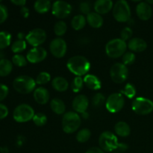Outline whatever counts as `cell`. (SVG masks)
Masks as SVG:
<instances>
[{"label": "cell", "mask_w": 153, "mask_h": 153, "mask_svg": "<svg viewBox=\"0 0 153 153\" xmlns=\"http://www.w3.org/2000/svg\"><path fill=\"white\" fill-rule=\"evenodd\" d=\"M67 67L72 73L81 76L87 74L91 68V64L85 57L76 55L70 58L67 63Z\"/></svg>", "instance_id": "1"}, {"label": "cell", "mask_w": 153, "mask_h": 153, "mask_svg": "<svg viewBox=\"0 0 153 153\" xmlns=\"http://www.w3.org/2000/svg\"><path fill=\"white\" fill-rule=\"evenodd\" d=\"M81 125V117L76 112L65 113L62 118V128L67 134L74 133Z\"/></svg>", "instance_id": "2"}, {"label": "cell", "mask_w": 153, "mask_h": 153, "mask_svg": "<svg viewBox=\"0 0 153 153\" xmlns=\"http://www.w3.org/2000/svg\"><path fill=\"white\" fill-rule=\"evenodd\" d=\"M36 82L28 76H20L13 80V87L16 91L22 94H28L35 88Z\"/></svg>", "instance_id": "3"}, {"label": "cell", "mask_w": 153, "mask_h": 153, "mask_svg": "<svg viewBox=\"0 0 153 153\" xmlns=\"http://www.w3.org/2000/svg\"><path fill=\"white\" fill-rule=\"evenodd\" d=\"M127 45L125 41L119 38H115L108 42L105 46V52L111 58H117L123 56L126 50Z\"/></svg>", "instance_id": "4"}, {"label": "cell", "mask_w": 153, "mask_h": 153, "mask_svg": "<svg viewBox=\"0 0 153 153\" xmlns=\"http://www.w3.org/2000/svg\"><path fill=\"white\" fill-rule=\"evenodd\" d=\"M113 16L118 22H128L131 19V9L128 2L125 0L117 1L113 7Z\"/></svg>", "instance_id": "5"}, {"label": "cell", "mask_w": 153, "mask_h": 153, "mask_svg": "<svg viewBox=\"0 0 153 153\" xmlns=\"http://www.w3.org/2000/svg\"><path fill=\"white\" fill-rule=\"evenodd\" d=\"M119 143L117 136L109 131L102 133L99 138V144L104 152H110L116 150Z\"/></svg>", "instance_id": "6"}, {"label": "cell", "mask_w": 153, "mask_h": 153, "mask_svg": "<svg viewBox=\"0 0 153 153\" xmlns=\"http://www.w3.org/2000/svg\"><path fill=\"white\" fill-rule=\"evenodd\" d=\"M34 111L32 108L27 104H21L14 109L13 117L18 123H25L33 119Z\"/></svg>", "instance_id": "7"}, {"label": "cell", "mask_w": 153, "mask_h": 153, "mask_svg": "<svg viewBox=\"0 0 153 153\" xmlns=\"http://www.w3.org/2000/svg\"><path fill=\"white\" fill-rule=\"evenodd\" d=\"M132 110L139 115H147L153 111V102L149 99L137 97L133 101Z\"/></svg>", "instance_id": "8"}, {"label": "cell", "mask_w": 153, "mask_h": 153, "mask_svg": "<svg viewBox=\"0 0 153 153\" xmlns=\"http://www.w3.org/2000/svg\"><path fill=\"white\" fill-rule=\"evenodd\" d=\"M110 76L114 82L121 84L128 78V70L123 63H116L111 67Z\"/></svg>", "instance_id": "9"}, {"label": "cell", "mask_w": 153, "mask_h": 153, "mask_svg": "<svg viewBox=\"0 0 153 153\" xmlns=\"http://www.w3.org/2000/svg\"><path fill=\"white\" fill-rule=\"evenodd\" d=\"M125 105L124 97L120 93H114L108 97L105 102V106L107 110L111 113L119 112L123 108Z\"/></svg>", "instance_id": "10"}, {"label": "cell", "mask_w": 153, "mask_h": 153, "mask_svg": "<svg viewBox=\"0 0 153 153\" xmlns=\"http://www.w3.org/2000/svg\"><path fill=\"white\" fill-rule=\"evenodd\" d=\"M27 42L34 47H39L46 40V33L42 28H34L25 36Z\"/></svg>", "instance_id": "11"}, {"label": "cell", "mask_w": 153, "mask_h": 153, "mask_svg": "<svg viewBox=\"0 0 153 153\" xmlns=\"http://www.w3.org/2000/svg\"><path fill=\"white\" fill-rule=\"evenodd\" d=\"M52 14L58 19H64L70 14L72 6L64 1H56L52 5Z\"/></svg>", "instance_id": "12"}, {"label": "cell", "mask_w": 153, "mask_h": 153, "mask_svg": "<svg viewBox=\"0 0 153 153\" xmlns=\"http://www.w3.org/2000/svg\"><path fill=\"white\" fill-rule=\"evenodd\" d=\"M49 49L54 57L57 58H61L65 55L67 52V43L64 39L58 37L51 41Z\"/></svg>", "instance_id": "13"}, {"label": "cell", "mask_w": 153, "mask_h": 153, "mask_svg": "<svg viewBox=\"0 0 153 153\" xmlns=\"http://www.w3.org/2000/svg\"><path fill=\"white\" fill-rule=\"evenodd\" d=\"M47 56V52L43 47H34L27 53L26 59L31 64H37L45 60Z\"/></svg>", "instance_id": "14"}, {"label": "cell", "mask_w": 153, "mask_h": 153, "mask_svg": "<svg viewBox=\"0 0 153 153\" xmlns=\"http://www.w3.org/2000/svg\"><path fill=\"white\" fill-rule=\"evenodd\" d=\"M89 105V101L86 96L79 95L74 98L72 103L73 108L76 113L83 114L86 112Z\"/></svg>", "instance_id": "15"}, {"label": "cell", "mask_w": 153, "mask_h": 153, "mask_svg": "<svg viewBox=\"0 0 153 153\" xmlns=\"http://www.w3.org/2000/svg\"><path fill=\"white\" fill-rule=\"evenodd\" d=\"M136 13L141 20H148L152 16V7L146 1H141L136 7Z\"/></svg>", "instance_id": "16"}, {"label": "cell", "mask_w": 153, "mask_h": 153, "mask_svg": "<svg viewBox=\"0 0 153 153\" xmlns=\"http://www.w3.org/2000/svg\"><path fill=\"white\" fill-rule=\"evenodd\" d=\"M113 8V1L111 0H98L94 3L96 13L99 14H105Z\"/></svg>", "instance_id": "17"}, {"label": "cell", "mask_w": 153, "mask_h": 153, "mask_svg": "<svg viewBox=\"0 0 153 153\" xmlns=\"http://www.w3.org/2000/svg\"><path fill=\"white\" fill-rule=\"evenodd\" d=\"M127 46L132 52H141L146 50V47H147V44H146V41L143 39L134 37V38L131 39L128 41Z\"/></svg>", "instance_id": "18"}, {"label": "cell", "mask_w": 153, "mask_h": 153, "mask_svg": "<svg viewBox=\"0 0 153 153\" xmlns=\"http://www.w3.org/2000/svg\"><path fill=\"white\" fill-rule=\"evenodd\" d=\"M34 99L38 104H46L49 100V92L45 88H37L34 91Z\"/></svg>", "instance_id": "19"}, {"label": "cell", "mask_w": 153, "mask_h": 153, "mask_svg": "<svg viewBox=\"0 0 153 153\" xmlns=\"http://www.w3.org/2000/svg\"><path fill=\"white\" fill-rule=\"evenodd\" d=\"M84 83L86 85V86L91 90L97 91L101 88V82L100 79L94 75H87L84 78Z\"/></svg>", "instance_id": "20"}, {"label": "cell", "mask_w": 153, "mask_h": 153, "mask_svg": "<svg viewBox=\"0 0 153 153\" xmlns=\"http://www.w3.org/2000/svg\"><path fill=\"white\" fill-rule=\"evenodd\" d=\"M87 22H88L92 28H98L102 25L103 24V18L99 13L96 12H91L86 17Z\"/></svg>", "instance_id": "21"}, {"label": "cell", "mask_w": 153, "mask_h": 153, "mask_svg": "<svg viewBox=\"0 0 153 153\" xmlns=\"http://www.w3.org/2000/svg\"><path fill=\"white\" fill-rule=\"evenodd\" d=\"M52 85L54 89L58 92H64V91H67L69 88V83L67 79L61 76L55 77L52 80Z\"/></svg>", "instance_id": "22"}, {"label": "cell", "mask_w": 153, "mask_h": 153, "mask_svg": "<svg viewBox=\"0 0 153 153\" xmlns=\"http://www.w3.org/2000/svg\"><path fill=\"white\" fill-rule=\"evenodd\" d=\"M114 131L117 135L120 137H128L131 133V128L130 126L123 121L117 123L114 126Z\"/></svg>", "instance_id": "23"}, {"label": "cell", "mask_w": 153, "mask_h": 153, "mask_svg": "<svg viewBox=\"0 0 153 153\" xmlns=\"http://www.w3.org/2000/svg\"><path fill=\"white\" fill-rule=\"evenodd\" d=\"M50 107L52 111L56 114H63L66 111V105L64 102L58 98L52 100L50 102Z\"/></svg>", "instance_id": "24"}, {"label": "cell", "mask_w": 153, "mask_h": 153, "mask_svg": "<svg viewBox=\"0 0 153 153\" xmlns=\"http://www.w3.org/2000/svg\"><path fill=\"white\" fill-rule=\"evenodd\" d=\"M51 2L49 0H38L34 2V10L38 13H46L50 10Z\"/></svg>", "instance_id": "25"}, {"label": "cell", "mask_w": 153, "mask_h": 153, "mask_svg": "<svg viewBox=\"0 0 153 153\" xmlns=\"http://www.w3.org/2000/svg\"><path fill=\"white\" fill-rule=\"evenodd\" d=\"M87 22L86 17L82 14H79L75 16L72 19L71 21V25L73 28L76 31H79V30L82 29L85 26Z\"/></svg>", "instance_id": "26"}, {"label": "cell", "mask_w": 153, "mask_h": 153, "mask_svg": "<svg viewBox=\"0 0 153 153\" xmlns=\"http://www.w3.org/2000/svg\"><path fill=\"white\" fill-rule=\"evenodd\" d=\"M13 69L12 63L9 60L3 58L0 60V76H6L10 73Z\"/></svg>", "instance_id": "27"}, {"label": "cell", "mask_w": 153, "mask_h": 153, "mask_svg": "<svg viewBox=\"0 0 153 153\" xmlns=\"http://www.w3.org/2000/svg\"><path fill=\"white\" fill-rule=\"evenodd\" d=\"M11 35L6 31H0V49H4L10 45Z\"/></svg>", "instance_id": "28"}, {"label": "cell", "mask_w": 153, "mask_h": 153, "mask_svg": "<svg viewBox=\"0 0 153 153\" xmlns=\"http://www.w3.org/2000/svg\"><path fill=\"white\" fill-rule=\"evenodd\" d=\"M91 136V132L88 128H83L80 130L76 134V140L79 143H85L90 139Z\"/></svg>", "instance_id": "29"}, {"label": "cell", "mask_w": 153, "mask_h": 153, "mask_svg": "<svg viewBox=\"0 0 153 153\" xmlns=\"http://www.w3.org/2000/svg\"><path fill=\"white\" fill-rule=\"evenodd\" d=\"M67 29V24L64 21H58L54 25V32L57 36H63Z\"/></svg>", "instance_id": "30"}, {"label": "cell", "mask_w": 153, "mask_h": 153, "mask_svg": "<svg viewBox=\"0 0 153 153\" xmlns=\"http://www.w3.org/2000/svg\"><path fill=\"white\" fill-rule=\"evenodd\" d=\"M121 94L125 95L128 99H132L136 95V89L134 86L131 84L128 83L125 86V88L120 91Z\"/></svg>", "instance_id": "31"}, {"label": "cell", "mask_w": 153, "mask_h": 153, "mask_svg": "<svg viewBox=\"0 0 153 153\" xmlns=\"http://www.w3.org/2000/svg\"><path fill=\"white\" fill-rule=\"evenodd\" d=\"M26 48V43L24 40H18L13 42L11 46V50L14 53H19V52L24 51Z\"/></svg>", "instance_id": "32"}, {"label": "cell", "mask_w": 153, "mask_h": 153, "mask_svg": "<svg viewBox=\"0 0 153 153\" xmlns=\"http://www.w3.org/2000/svg\"><path fill=\"white\" fill-rule=\"evenodd\" d=\"M32 120L37 126H43L47 122V117L43 113H37L34 114Z\"/></svg>", "instance_id": "33"}, {"label": "cell", "mask_w": 153, "mask_h": 153, "mask_svg": "<svg viewBox=\"0 0 153 153\" xmlns=\"http://www.w3.org/2000/svg\"><path fill=\"white\" fill-rule=\"evenodd\" d=\"M84 79L82 77L79 76H76L74 79H73V82L71 84V88L73 91V92L78 93L82 89L84 85Z\"/></svg>", "instance_id": "34"}, {"label": "cell", "mask_w": 153, "mask_h": 153, "mask_svg": "<svg viewBox=\"0 0 153 153\" xmlns=\"http://www.w3.org/2000/svg\"><path fill=\"white\" fill-rule=\"evenodd\" d=\"M51 79V76L49 73H46V72H41L40 73H39L38 76L36 78V84L40 85H46V83L50 81Z\"/></svg>", "instance_id": "35"}, {"label": "cell", "mask_w": 153, "mask_h": 153, "mask_svg": "<svg viewBox=\"0 0 153 153\" xmlns=\"http://www.w3.org/2000/svg\"><path fill=\"white\" fill-rule=\"evenodd\" d=\"M12 62L17 67H25L27 65V59L22 55H13L12 58Z\"/></svg>", "instance_id": "36"}, {"label": "cell", "mask_w": 153, "mask_h": 153, "mask_svg": "<svg viewBox=\"0 0 153 153\" xmlns=\"http://www.w3.org/2000/svg\"><path fill=\"white\" fill-rule=\"evenodd\" d=\"M105 102V98L101 93L96 94L92 99V104L94 107H100V106L102 105Z\"/></svg>", "instance_id": "37"}, {"label": "cell", "mask_w": 153, "mask_h": 153, "mask_svg": "<svg viewBox=\"0 0 153 153\" xmlns=\"http://www.w3.org/2000/svg\"><path fill=\"white\" fill-rule=\"evenodd\" d=\"M135 61V55L133 52H126L123 55V64L124 65H130Z\"/></svg>", "instance_id": "38"}, {"label": "cell", "mask_w": 153, "mask_h": 153, "mask_svg": "<svg viewBox=\"0 0 153 153\" xmlns=\"http://www.w3.org/2000/svg\"><path fill=\"white\" fill-rule=\"evenodd\" d=\"M132 30H131V28H128V27H125V28L121 31V40H123V41L126 42V40H128L131 38V36H132Z\"/></svg>", "instance_id": "39"}, {"label": "cell", "mask_w": 153, "mask_h": 153, "mask_svg": "<svg viewBox=\"0 0 153 153\" xmlns=\"http://www.w3.org/2000/svg\"><path fill=\"white\" fill-rule=\"evenodd\" d=\"M79 8H80V11L82 12L84 14H86L88 16L91 12V3H89L88 1H82L81 2L80 6H79Z\"/></svg>", "instance_id": "40"}, {"label": "cell", "mask_w": 153, "mask_h": 153, "mask_svg": "<svg viewBox=\"0 0 153 153\" xmlns=\"http://www.w3.org/2000/svg\"><path fill=\"white\" fill-rule=\"evenodd\" d=\"M7 9L4 4H0V24L4 22L7 18Z\"/></svg>", "instance_id": "41"}, {"label": "cell", "mask_w": 153, "mask_h": 153, "mask_svg": "<svg viewBox=\"0 0 153 153\" xmlns=\"http://www.w3.org/2000/svg\"><path fill=\"white\" fill-rule=\"evenodd\" d=\"M8 88L6 85L0 83V101L6 98L8 94Z\"/></svg>", "instance_id": "42"}, {"label": "cell", "mask_w": 153, "mask_h": 153, "mask_svg": "<svg viewBox=\"0 0 153 153\" xmlns=\"http://www.w3.org/2000/svg\"><path fill=\"white\" fill-rule=\"evenodd\" d=\"M8 114V109L4 105L0 103V120L4 119Z\"/></svg>", "instance_id": "43"}, {"label": "cell", "mask_w": 153, "mask_h": 153, "mask_svg": "<svg viewBox=\"0 0 153 153\" xmlns=\"http://www.w3.org/2000/svg\"><path fill=\"white\" fill-rule=\"evenodd\" d=\"M20 13L21 15H22L23 17L27 18L28 16H29V9L28 7H26L25 6H23V7H21L20 9Z\"/></svg>", "instance_id": "44"}, {"label": "cell", "mask_w": 153, "mask_h": 153, "mask_svg": "<svg viewBox=\"0 0 153 153\" xmlns=\"http://www.w3.org/2000/svg\"><path fill=\"white\" fill-rule=\"evenodd\" d=\"M85 153H105L104 151L99 147H91L87 150Z\"/></svg>", "instance_id": "45"}, {"label": "cell", "mask_w": 153, "mask_h": 153, "mask_svg": "<svg viewBox=\"0 0 153 153\" xmlns=\"http://www.w3.org/2000/svg\"><path fill=\"white\" fill-rule=\"evenodd\" d=\"M11 2L13 4H16V5L21 6V7H23L26 4V1L25 0H11Z\"/></svg>", "instance_id": "46"}, {"label": "cell", "mask_w": 153, "mask_h": 153, "mask_svg": "<svg viewBox=\"0 0 153 153\" xmlns=\"http://www.w3.org/2000/svg\"><path fill=\"white\" fill-rule=\"evenodd\" d=\"M128 149V146H127L126 144H125V143H119V146H118L117 147V150L120 151V152H123V151H126V149Z\"/></svg>", "instance_id": "47"}, {"label": "cell", "mask_w": 153, "mask_h": 153, "mask_svg": "<svg viewBox=\"0 0 153 153\" xmlns=\"http://www.w3.org/2000/svg\"><path fill=\"white\" fill-rule=\"evenodd\" d=\"M0 152L1 153H9L8 149L7 147H1L0 148Z\"/></svg>", "instance_id": "48"}, {"label": "cell", "mask_w": 153, "mask_h": 153, "mask_svg": "<svg viewBox=\"0 0 153 153\" xmlns=\"http://www.w3.org/2000/svg\"><path fill=\"white\" fill-rule=\"evenodd\" d=\"M24 37H25V34L21 32L18 34V38H19V40H23Z\"/></svg>", "instance_id": "49"}, {"label": "cell", "mask_w": 153, "mask_h": 153, "mask_svg": "<svg viewBox=\"0 0 153 153\" xmlns=\"http://www.w3.org/2000/svg\"><path fill=\"white\" fill-rule=\"evenodd\" d=\"M82 117L84 118V119H88V117H89V114H88L87 112H85V113L82 114Z\"/></svg>", "instance_id": "50"}, {"label": "cell", "mask_w": 153, "mask_h": 153, "mask_svg": "<svg viewBox=\"0 0 153 153\" xmlns=\"http://www.w3.org/2000/svg\"><path fill=\"white\" fill-rule=\"evenodd\" d=\"M3 56H4V53L1 52H0V60L3 59Z\"/></svg>", "instance_id": "51"}, {"label": "cell", "mask_w": 153, "mask_h": 153, "mask_svg": "<svg viewBox=\"0 0 153 153\" xmlns=\"http://www.w3.org/2000/svg\"><path fill=\"white\" fill-rule=\"evenodd\" d=\"M146 2H147L149 4H153V1H146Z\"/></svg>", "instance_id": "52"}]
</instances>
